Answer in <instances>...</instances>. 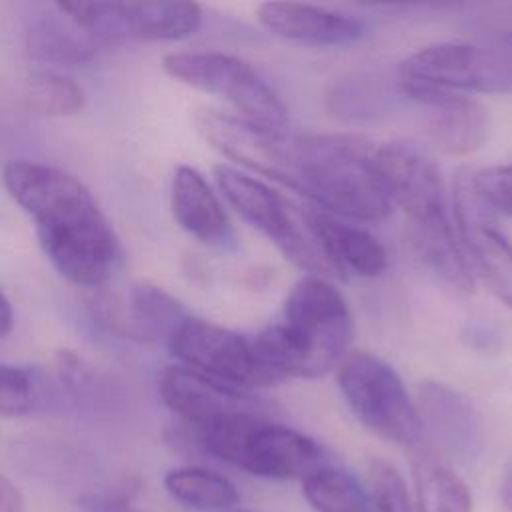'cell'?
Wrapping results in <instances>:
<instances>
[{"label": "cell", "mask_w": 512, "mask_h": 512, "mask_svg": "<svg viewBox=\"0 0 512 512\" xmlns=\"http://www.w3.org/2000/svg\"><path fill=\"white\" fill-rule=\"evenodd\" d=\"M36 382L30 370L0 364V416L18 418L34 410Z\"/></svg>", "instance_id": "obj_30"}, {"label": "cell", "mask_w": 512, "mask_h": 512, "mask_svg": "<svg viewBox=\"0 0 512 512\" xmlns=\"http://www.w3.org/2000/svg\"><path fill=\"white\" fill-rule=\"evenodd\" d=\"M164 488L174 500L194 510H228L240 500L226 476L200 466L172 468L164 476Z\"/></svg>", "instance_id": "obj_26"}, {"label": "cell", "mask_w": 512, "mask_h": 512, "mask_svg": "<svg viewBox=\"0 0 512 512\" xmlns=\"http://www.w3.org/2000/svg\"><path fill=\"white\" fill-rule=\"evenodd\" d=\"M2 180L10 198L32 218L46 258L66 280L98 288L112 278L120 242L84 182L34 160L6 164Z\"/></svg>", "instance_id": "obj_1"}, {"label": "cell", "mask_w": 512, "mask_h": 512, "mask_svg": "<svg viewBox=\"0 0 512 512\" xmlns=\"http://www.w3.org/2000/svg\"><path fill=\"white\" fill-rule=\"evenodd\" d=\"M162 66L178 82L226 100L238 116L270 130H288L286 104L246 60L218 50H192L166 54Z\"/></svg>", "instance_id": "obj_7"}, {"label": "cell", "mask_w": 512, "mask_h": 512, "mask_svg": "<svg viewBox=\"0 0 512 512\" xmlns=\"http://www.w3.org/2000/svg\"><path fill=\"white\" fill-rule=\"evenodd\" d=\"M168 348L182 366L242 392L252 394L280 382L260 362L250 338L204 318L188 316Z\"/></svg>", "instance_id": "obj_9"}, {"label": "cell", "mask_w": 512, "mask_h": 512, "mask_svg": "<svg viewBox=\"0 0 512 512\" xmlns=\"http://www.w3.org/2000/svg\"><path fill=\"white\" fill-rule=\"evenodd\" d=\"M298 190L314 208L354 222H380L392 200L374 164L376 146L354 134H300Z\"/></svg>", "instance_id": "obj_3"}, {"label": "cell", "mask_w": 512, "mask_h": 512, "mask_svg": "<svg viewBox=\"0 0 512 512\" xmlns=\"http://www.w3.org/2000/svg\"><path fill=\"white\" fill-rule=\"evenodd\" d=\"M374 164L392 206H400L408 222L450 214L440 168L420 146L384 142L374 150Z\"/></svg>", "instance_id": "obj_14"}, {"label": "cell", "mask_w": 512, "mask_h": 512, "mask_svg": "<svg viewBox=\"0 0 512 512\" xmlns=\"http://www.w3.org/2000/svg\"><path fill=\"white\" fill-rule=\"evenodd\" d=\"M14 326V312H12V304L6 298V294L0 288V338L8 336L12 332Z\"/></svg>", "instance_id": "obj_33"}, {"label": "cell", "mask_w": 512, "mask_h": 512, "mask_svg": "<svg viewBox=\"0 0 512 512\" xmlns=\"http://www.w3.org/2000/svg\"><path fill=\"white\" fill-rule=\"evenodd\" d=\"M214 180L234 212L264 234L292 264L310 276L336 278L314 238L310 236L302 210L264 180L230 164L214 166Z\"/></svg>", "instance_id": "obj_6"}, {"label": "cell", "mask_w": 512, "mask_h": 512, "mask_svg": "<svg viewBox=\"0 0 512 512\" xmlns=\"http://www.w3.org/2000/svg\"><path fill=\"white\" fill-rule=\"evenodd\" d=\"M354 316L340 290L322 276L306 274L288 292L278 322L252 340L260 362L282 382L320 378L350 354Z\"/></svg>", "instance_id": "obj_2"}, {"label": "cell", "mask_w": 512, "mask_h": 512, "mask_svg": "<svg viewBox=\"0 0 512 512\" xmlns=\"http://www.w3.org/2000/svg\"><path fill=\"white\" fill-rule=\"evenodd\" d=\"M0 512H24V498L20 490L0 474Z\"/></svg>", "instance_id": "obj_31"}, {"label": "cell", "mask_w": 512, "mask_h": 512, "mask_svg": "<svg viewBox=\"0 0 512 512\" xmlns=\"http://www.w3.org/2000/svg\"><path fill=\"white\" fill-rule=\"evenodd\" d=\"M492 44H496V46H500V48H504V50L512 52V28H510V30L500 32V34L494 38V42H492Z\"/></svg>", "instance_id": "obj_34"}, {"label": "cell", "mask_w": 512, "mask_h": 512, "mask_svg": "<svg viewBox=\"0 0 512 512\" xmlns=\"http://www.w3.org/2000/svg\"><path fill=\"white\" fill-rule=\"evenodd\" d=\"M200 136L234 168L298 190V146L288 130H270L238 114L200 110L196 114Z\"/></svg>", "instance_id": "obj_10"}, {"label": "cell", "mask_w": 512, "mask_h": 512, "mask_svg": "<svg viewBox=\"0 0 512 512\" xmlns=\"http://www.w3.org/2000/svg\"><path fill=\"white\" fill-rule=\"evenodd\" d=\"M100 42L54 4V14H42L28 28V50L34 58L64 66L90 62Z\"/></svg>", "instance_id": "obj_23"}, {"label": "cell", "mask_w": 512, "mask_h": 512, "mask_svg": "<svg viewBox=\"0 0 512 512\" xmlns=\"http://www.w3.org/2000/svg\"><path fill=\"white\" fill-rule=\"evenodd\" d=\"M326 98L330 110L340 118L364 122L378 120L388 114L404 96L400 90L398 70H394V74L356 70L338 80Z\"/></svg>", "instance_id": "obj_21"}, {"label": "cell", "mask_w": 512, "mask_h": 512, "mask_svg": "<svg viewBox=\"0 0 512 512\" xmlns=\"http://www.w3.org/2000/svg\"><path fill=\"white\" fill-rule=\"evenodd\" d=\"M256 18L272 34L306 46H348L366 32L352 14L304 2H264Z\"/></svg>", "instance_id": "obj_18"}, {"label": "cell", "mask_w": 512, "mask_h": 512, "mask_svg": "<svg viewBox=\"0 0 512 512\" xmlns=\"http://www.w3.org/2000/svg\"><path fill=\"white\" fill-rule=\"evenodd\" d=\"M498 504L502 512H512V460L506 464L498 484Z\"/></svg>", "instance_id": "obj_32"}, {"label": "cell", "mask_w": 512, "mask_h": 512, "mask_svg": "<svg viewBox=\"0 0 512 512\" xmlns=\"http://www.w3.org/2000/svg\"><path fill=\"white\" fill-rule=\"evenodd\" d=\"M470 184L480 202L494 216L512 218V164H498L470 172Z\"/></svg>", "instance_id": "obj_29"}, {"label": "cell", "mask_w": 512, "mask_h": 512, "mask_svg": "<svg viewBox=\"0 0 512 512\" xmlns=\"http://www.w3.org/2000/svg\"><path fill=\"white\" fill-rule=\"evenodd\" d=\"M26 102L30 110L42 116H72L84 106V90L70 76L54 70H40L26 82Z\"/></svg>", "instance_id": "obj_27"}, {"label": "cell", "mask_w": 512, "mask_h": 512, "mask_svg": "<svg viewBox=\"0 0 512 512\" xmlns=\"http://www.w3.org/2000/svg\"><path fill=\"white\" fill-rule=\"evenodd\" d=\"M204 452L252 476L302 480L328 464L324 448L310 436L264 418L262 412H238L196 428Z\"/></svg>", "instance_id": "obj_4"}, {"label": "cell", "mask_w": 512, "mask_h": 512, "mask_svg": "<svg viewBox=\"0 0 512 512\" xmlns=\"http://www.w3.org/2000/svg\"><path fill=\"white\" fill-rule=\"evenodd\" d=\"M226 512H242V510H226Z\"/></svg>", "instance_id": "obj_35"}, {"label": "cell", "mask_w": 512, "mask_h": 512, "mask_svg": "<svg viewBox=\"0 0 512 512\" xmlns=\"http://www.w3.org/2000/svg\"><path fill=\"white\" fill-rule=\"evenodd\" d=\"M400 90L404 100L420 110L424 134L442 154H472L486 142L490 114L472 96L404 78Z\"/></svg>", "instance_id": "obj_13"}, {"label": "cell", "mask_w": 512, "mask_h": 512, "mask_svg": "<svg viewBox=\"0 0 512 512\" xmlns=\"http://www.w3.org/2000/svg\"><path fill=\"white\" fill-rule=\"evenodd\" d=\"M416 414L420 420L422 436L436 448V456L472 462L484 444L482 418L474 402L438 380H424L416 386L414 396Z\"/></svg>", "instance_id": "obj_15"}, {"label": "cell", "mask_w": 512, "mask_h": 512, "mask_svg": "<svg viewBox=\"0 0 512 512\" xmlns=\"http://www.w3.org/2000/svg\"><path fill=\"white\" fill-rule=\"evenodd\" d=\"M368 498L372 512H412L410 494L402 474L384 458H370L368 468Z\"/></svg>", "instance_id": "obj_28"}, {"label": "cell", "mask_w": 512, "mask_h": 512, "mask_svg": "<svg viewBox=\"0 0 512 512\" xmlns=\"http://www.w3.org/2000/svg\"><path fill=\"white\" fill-rule=\"evenodd\" d=\"M170 208L176 224L202 244L224 246L232 240V226L224 206L208 180L192 166L174 170Z\"/></svg>", "instance_id": "obj_19"}, {"label": "cell", "mask_w": 512, "mask_h": 512, "mask_svg": "<svg viewBox=\"0 0 512 512\" xmlns=\"http://www.w3.org/2000/svg\"><path fill=\"white\" fill-rule=\"evenodd\" d=\"M336 382L366 430L398 446L412 448L422 440L414 398L386 360L366 350L350 352L336 368Z\"/></svg>", "instance_id": "obj_5"}, {"label": "cell", "mask_w": 512, "mask_h": 512, "mask_svg": "<svg viewBox=\"0 0 512 512\" xmlns=\"http://www.w3.org/2000/svg\"><path fill=\"white\" fill-rule=\"evenodd\" d=\"M302 220L336 278H376L386 270V248L364 228L320 208H302Z\"/></svg>", "instance_id": "obj_17"}, {"label": "cell", "mask_w": 512, "mask_h": 512, "mask_svg": "<svg viewBox=\"0 0 512 512\" xmlns=\"http://www.w3.org/2000/svg\"><path fill=\"white\" fill-rule=\"evenodd\" d=\"M454 224L464 252L488 290L512 310V240L496 224L470 184V172H460L454 186Z\"/></svg>", "instance_id": "obj_12"}, {"label": "cell", "mask_w": 512, "mask_h": 512, "mask_svg": "<svg viewBox=\"0 0 512 512\" xmlns=\"http://www.w3.org/2000/svg\"><path fill=\"white\" fill-rule=\"evenodd\" d=\"M398 76L460 94H512V52L496 44L438 42L398 66Z\"/></svg>", "instance_id": "obj_8"}, {"label": "cell", "mask_w": 512, "mask_h": 512, "mask_svg": "<svg viewBox=\"0 0 512 512\" xmlns=\"http://www.w3.org/2000/svg\"><path fill=\"white\" fill-rule=\"evenodd\" d=\"M56 6L100 44L182 40L202 22V8L194 2H58Z\"/></svg>", "instance_id": "obj_11"}, {"label": "cell", "mask_w": 512, "mask_h": 512, "mask_svg": "<svg viewBox=\"0 0 512 512\" xmlns=\"http://www.w3.org/2000/svg\"><path fill=\"white\" fill-rule=\"evenodd\" d=\"M408 242L416 256L456 292L474 290V272L450 214L408 222Z\"/></svg>", "instance_id": "obj_20"}, {"label": "cell", "mask_w": 512, "mask_h": 512, "mask_svg": "<svg viewBox=\"0 0 512 512\" xmlns=\"http://www.w3.org/2000/svg\"><path fill=\"white\" fill-rule=\"evenodd\" d=\"M300 482L306 502L316 512H372L366 486L344 468L324 464Z\"/></svg>", "instance_id": "obj_25"}, {"label": "cell", "mask_w": 512, "mask_h": 512, "mask_svg": "<svg viewBox=\"0 0 512 512\" xmlns=\"http://www.w3.org/2000/svg\"><path fill=\"white\" fill-rule=\"evenodd\" d=\"M158 390L166 408L194 428L228 414L262 412L260 402L250 392L220 384L182 364L162 370Z\"/></svg>", "instance_id": "obj_16"}, {"label": "cell", "mask_w": 512, "mask_h": 512, "mask_svg": "<svg viewBox=\"0 0 512 512\" xmlns=\"http://www.w3.org/2000/svg\"><path fill=\"white\" fill-rule=\"evenodd\" d=\"M414 512H472L466 482L432 450L412 456Z\"/></svg>", "instance_id": "obj_24"}, {"label": "cell", "mask_w": 512, "mask_h": 512, "mask_svg": "<svg viewBox=\"0 0 512 512\" xmlns=\"http://www.w3.org/2000/svg\"><path fill=\"white\" fill-rule=\"evenodd\" d=\"M190 314L164 288L152 282H136L130 288L126 310L122 312V332L138 342H168Z\"/></svg>", "instance_id": "obj_22"}]
</instances>
